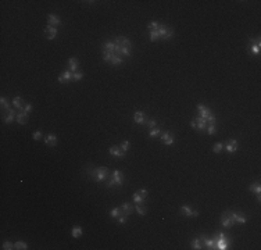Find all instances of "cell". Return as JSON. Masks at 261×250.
Masks as SVG:
<instances>
[{"mask_svg": "<svg viewBox=\"0 0 261 250\" xmlns=\"http://www.w3.org/2000/svg\"><path fill=\"white\" fill-rule=\"evenodd\" d=\"M72 236L74 238H81V236H82V228H81V226H74L72 228Z\"/></svg>", "mask_w": 261, "mask_h": 250, "instance_id": "28", "label": "cell"}, {"mask_svg": "<svg viewBox=\"0 0 261 250\" xmlns=\"http://www.w3.org/2000/svg\"><path fill=\"white\" fill-rule=\"evenodd\" d=\"M190 125H192V128L193 129H199V131H206V128H207V120H204V118H201V117H197V118H194V120H192V122H190Z\"/></svg>", "mask_w": 261, "mask_h": 250, "instance_id": "3", "label": "cell"}, {"mask_svg": "<svg viewBox=\"0 0 261 250\" xmlns=\"http://www.w3.org/2000/svg\"><path fill=\"white\" fill-rule=\"evenodd\" d=\"M119 213H121V211H119V207H114L111 210V213H110V217L111 218H118Z\"/></svg>", "mask_w": 261, "mask_h": 250, "instance_id": "38", "label": "cell"}, {"mask_svg": "<svg viewBox=\"0 0 261 250\" xmlns=\"http://www.w3.org/2000/svg\"><path fill=\"white\" fill-rule=\"evenodd\" d=\"M158 135H161L160 128H153V129H150V132H149L150 138H156V136H158Z\"/></svg>", "mask_w": 261, "mask_h": 250, "instance_id": "35", "label": "cell"}, {"mask_svg": "<svg viewBox=\"0 0 261 250\" xmlns=\"http://www.w3.org/2000/svg\"><path fill=\"white\" fill-rule=\"evenodd\" d=\"M70 81H72V73H70V71H64L58 76V82L60 84H68Z\"/></svg>", "mask_w": 261, "mask_h": 250, "instance_id": "13", "label": "cell"}, {"mask_svg": "<svg viewBox=\"0 0 261 250\" xmlns=\"http://www.w3.org/2000/svg\"><path fill=\"white\" fill-rule=\"evenodd\" d=\"M145 117H146V114L143 111H136L134 114L135 122H136V124H142V125H143V121H145Z\"/></svg>", "mask_w": 261, "mask_h": 250, "instance_id": "24", "label": "cell"}, {"mask_svg": "<svg viewBox=\"0 0 261 250\" xmlns=\"http://www.w3.org/2000/svg\"><path fill=\"white\" fill-rule=\"evenodd\" d=\"M221 222H222V225H224L225 228H231V226L235 224L233 217H232V214L229 213V211H225V213H222V215H221Z\"/></svg>", "mask_w": 261, "mask_h": 250, "instance_id": "4", "label": "cell"}, {"mask_svg": "<svg viewBox=\"0 0 261 250\" xmlns=\"http://www.w3.org/2000/svg\"><path fill=\"white\" fill-rule=\"evenodd\" d=\"M32 110H34V106H32V104H25V106H24V109H22L21 111H25V113H31V111H32Z\"/></svg>", "mask_w": 261, "mask_h": 250, "instance_id": "47", "label": "cell"}, {"mask_svg": "<svg viewBox=\"0 0 261 250\" xmlns=\"http://www.w3.org/2000/svg\"><path fill=\"white\" fill-rule=\"evenodd\" d=\"M160 39V35H158V31H150V40L152 42H156V40Z\"/></svg>", "mask_w": 261, "mask_h": 250, "instance_id": "34", "label": "cell"}, {"mask_svg": "<svg viewBox=\"0 0 261 250\" xmlns=\"http://www.w3.org/2000/svg\"><path fill=\"white\" fill-rule=\"evenodd\" d=\"M135 210V207L132 204H129V203H124V204L119 207V211L121 213L119 214H124V215H127V217H129L130 214H132V211Z\"/></svg>", "mask_w": 261, "mask_h": 250, "instance_id": "12", "label": "cell"}, {"mask_svg": "<svg viewBox=\"0 0 261 250\" xmlns=\"http://www.w3.org/2000/svg\"><path fill=\"white\" fill-rule=\"evenodd\" d=\"M47 24H49V27L57 28V25L61 24V20H60V17H58V15H56V14H49V17H47Z\"/></svg>", "mask_w": 261, "mask_h": 250, "instance_id": "10", "label": "cell"}, {"mask_svg": "<svg viewBox=\"0 0 261 250\" xmlns=\"http://www.w3.org/2000/svg\"><path fill=\"white\" fill-rule=\"evenodd\" d=\"M222 149H224V145H222L221 142H217L215 145L213 146V151H214V153H219V151H222Z\"/></svg>", "mask_w": 261, "mask_h": 250, "instance_id": "33", "label": "cell"}, {"mask_svg": "<svg viewBox=\"0 0 261 250\" xmlns=\"http://www.w3.org/2000/svg\"><path fill=\"white\" fill-rule=\"evenodd\" d=\"M138 193L142 196L143 199H146V197H147V190H146V189H139V190H138Z\"/></svg>", "mask_w": 261, "mask_h": 250, "instance_id": "48", "label": "cell"}, {"mask_svg": "<svg viewBox=\"0 0 261 250\" xmlns=\"http://www.w3.org/2000/svg\"><path fill=\"white\" fill-rule=\"evenodd\" d=\"M158 27H160V24H158L157 21H152L149 25H147V28H149L150 31H157Z\"/></svg>", "mask_w": 261, "mask_h": 250, "instance_id": "39", "label": "cell"}, {"mask_svg": "<svg viewBox=\"0 0 261 250\" xmlns=\"http://www.w3.org/2000/svg\"><path fill=\"white\" fill-rule=\"evenodd\" d=\"M82 78H83V73H81V71L72 73V81H81Z\"/></svg>", "mask_w": 261, "mask_h": 250, "instance_id": "32", "label": "cell"}, {"mask_svg": "<svg viewBox=\"0 0 261 250\" xmlns=\"http://www.w3.org/2000/svg\"><path fill=\"white\" fill-rule=\"evenodd\" d=\"M114 49H116V43H114V40H108V42L103 43V50L108 51V53H114Z\"/></svg>", "mask_w": 261, "mask_h": 250, "instance_id": "23", "label": "cell"}, {"mask_svg": "<svg viewBox=\"0 0 261 250\" xmlns=\"http://www.w3.org/2000/svg\"><path fill=\"white\" fill-rule=\"evenodd\" d=\"M13 106H14V109H18L20 111H21L22 109H24V99L22 97H20V96H17V97H14V100H13Z\"/></svg>", "mask_w": 261, "mask_h": 250, "instance_id": "22", "label": "cell"}, {"mask_svg": "<svg viewBox=\"0 0 261 250\" xmlns=\"http://www.w3.org/2000/svg\"><path fill=\"white\" fill-rule=\"evenodd\" d=\"M45 35H46V39L49 40H53L56 36H57V28L54 27H46L45 28Z\"/></svg>", "mask_w": 261, "mask_h": 250, "instance_id": "9", "label": "cell"}, {"mask_svg": "<svg viewBox=\"0 0 261 250\" xmlns=\"http://www.w3.org/2000/svg\"><path fill=\"white\" fill-rule=\"evenodd\" d=\"M17 121H18L20 125H25L28 122V113H25V111L17 113Z\"/></svg>", "mask_w": 261, "mask_h": 250, "instance_id": "20", "label": "cell"}, {"mask_svg": "<svg viewBox=\"0 0 261 250\" xmlns=\"http://www.w3.org/2000/svg\"><path fill=\"white\" fill-rule=\"evenodd\" d=\"M237 142L235 140V139H231V140H228L226 142V145L224 146V149L228 151V153H235V151L237 150Z\"/></svg>", "mask_w": 261, "mask_h": 250, "instance_id": "11", "label": "cell"}, {"mask_svg": "<svg viewBox=\"0 0 261 250\" xmlns=\"http://www.w3.org/2000/svg\"><path fill=\"white\" fill-rule=\"evenodd\" d=\"M135 210H136L138 213L140 214V215H146V211H147L143 203H136V206H135Z\"/></svg>", "mask_w": 261, "mask_h": 250, "instance_id": "25", "label": "cell"}, {"mask_svg": "<svg viewBox=\"0 0 261 250\" xmlns=\"http://www.w3.org/2000/svg\"><path fill=\"white\" fill-rule=\"evenodd\" d=\"M0 104H2V109L3 110H10V103L6 97H2L0 99Z\"/></svg>", "mask_w": 261, "mask_h": 250, "instance_id": "31", "label": "cell"}, {"mask_svg": "<svg viewBox=\"0 0 261 250\" xmlns=\"http://www.w3.org/2000/svg\"><path fill=\"white\" fill-rule=\"evenodd\" d=\"M68 71L70 73H75V71H78V58L75 57H71L70 60H68Z\"/></svg>", "mask_w": 261, "mask_h": 250, "instance_id": "18", "label": "cell"}, {"mask_svg": "<svg viewBox=\"0 0 261 250\" xmlns=\"http://www.w3.org/2000/svg\"><path fill=\"white\" fill-rule=\"evenodd\" d=\"M134 202L135 203H143V202H145V199H143V197L138 192H135L134 193Z\"/></svg>", "mask_w": 261, "mask_h": 250, "instance_id": "40", "label": "cell"}, {"mask_svg": "<svg viewBox=\"0 0 261 250\" xmlns=\"http://www.w3.org/2000/svg\"><path fill=\"white\" fill-rule=\"evenodd\" d=\"M14 118H17V113H15L13 109L7 110V115L4 117V122H6V124H11L13 121H14Z\"/></svg>", "mask_w": 261, "mask_h": 250, "instance_id": "21", "label": "cell"}, {"mask_svg": "<svg viewBox=\"0 0 261 250\" xmlns=\"http://www.w3.org/2000/svg\"><path fill=\"white\" fill-rule=\"evenodd\" d=\"M90 177L93 178V181L96 182H101L108 177V168L106 167H100V168H93L92 171H89Z\"/></svg>", "mask_w": 261, "mask_h": 250, "instance_id": "2", "label": "cell"}, {"mask_svg": "<svg viewBox=\"0 0 261 250\" xmlns=\"http://www.w3.org/2000/svg\"><path fill=\"white\" fill-rule=\"evenodd\" d=\"M192 249H194V250H200V249H203L200 239L196 238V239H193V241H192Z\"/></svg>", "mask_w": 261, "mask_h": 250, "instance_id": "29", "label": "cell"}, {"mask_svg": "<svg viewBox=\"0 0 261 250\" xmlns=\"http://www.w3.org/2000/svg\"><path fill=\"white\" fill-rule=\"evenodd\" d=\"M197 110H199V113H200V115H199V117L204 118V120H208L210 115L213 114V113H211V110H210L208 107H206L204 104H199L197 106Z\"/></svg>", "mask_w": 261, "mask_h": 250, "instance_id": "8", "label": "cell"}, {"mask_svg": "<svg viewBox=\"0 0 261 250\" xmlns=\"http://www.w3.org/2000/svg\"><path fill=\"white\" fill-rule=\"evenodd\" d=\"M2 249H4V250H11V249H14V244L11 243V242H4L3 243V247Z\"/></svg>", "mask_w": 261, "mask_h": 250, "instance_id": "43", "label": "cell"}, {"mask_svg": "<svg viewBox=\"0 0 261 250\" xmlns=\"http://www.w3.org/2000/svg\"><path fill=\"white\" fill-rule=\"evenodd\" d=\"M42 131H36V132H34V135H32V138L35 139V140H40L42 139Z\"/></svg>", "mask_w": 261, "mask_h": 250, "instance_id": "45", "label": "cell"}, {"mask_svg": "<svg viewBox=\"0 0 261 250\" xmlns=\"http://www.w3.org/2000/svg\"><path fill=\"white\" fill-rule=\"evenodd\" d=\"M108 151H110V154H111V156L119 157V159H122V157H125V151L122 150L121 147H118V146H111Z\"/></svg>", "mask_w": 261, "mask_h": 250, "instance_id": "14", "label": "cell"}, {"mask_svg": "<svg viewBox=\"0 0 261 250\" xmlns=\"http://www.w3.org/2000/svg\"><path fill=\"white\" fill-rule=\"evenodd\" d=\"M181 213H182V215H185V217H199V211L197 210H192L189 206H182L181 207Z\"/></svg>", "mask_w": 261, "mask_h": 250, "instance_id": "7", "label": "cell"}, {"mask_svg": "<svg viewBox=\"0 0 261 250\" xmlns=\"http://www.w3.org/2000/svg\"><path fill=\"white\" fill-rule=\"evenodd\" d=\"M111 57H112V53H108V51L103 50V58H104V61H110V60H111Z\"/></svg>", "mask_w": 261, "mask_h": 250, "instance_id": "44", "label": "cell"}, {"mask_svg": "<svg viewBox=\"0 0 261 250\" xmlns=\"http://www.w3.org/2000/svg\"><path fill=\"white\" fill-rule=\"evenodd\" d=\"M14 249H17V250H27L28 249V244L25 243V242H17V243L14 244Z\"/></svg>", "mask_w": 261, "mask_h": 250, "instance_id": "30", "label": "cell"}, {"mask_svg": "<svg viewBox=\"0 0 261 250\" xmlns=\"http://www.w3.org/2000/svg\"><path fill=\"white\" fill-rule=\"evenodd\" d=\"M124 184V174H122L119 170H116V171H112L111 174V178L108 179L107 182V186L108 188H116V186H122Z\"/></svg>", "mask_w": 261, "mask_h": 250, "instance_id": "1", "label": "cell"}, {"mask_svg": "<svg viewBox=\"0 0 261 250\" xmlns=\"http://www.w3.org/2000/svg\"><path fill=\"white\" fill-rule=\"evenodd\" d=\"M232 217H233V221L235 222H239V224H244L247 221V217L244 214H240V213H235V211H231Z\"/></svg>", "mask_w": 261, "mask_h": 250, "instance_id": "17", "label": "cell"}, {"mask_svg": "<svg viewBox=\"0 0 261 250\" xmlns=\"http://www.w3.org/2000/svg\"><path fill=\"white\" fill-rule=\"evenodd\" d=\"M160 139H161V142H163L164 145H167V146H171L174 142H175V138H174V135L170 132V131H167V132H164V133H161Z\"/></svg>", "mask_w": 261, "mask_h": 250, "instance_id": "6", "label": "cell"}, {"mask_svg": "<svg viewBox=\"0 0 261 250\" xmlns=\"http://www.w3.org/2000/svg\"><path fill=\"white\" fill-rule=\"evenodd\" d=\"M172 36H174V29L171 27H168V31H167V33H165V36L163 38V40H170Z\"/></svg>", "mask_w": 261, "mask_h": 250, "instance_id": "36", "label": "cell"}, {"mask_svg": "<svg viewBox=\"0 0 261 250\" xmlns=\"http://www.w3.org/2000/svg\"><path fill=\"white\" fill-rule=\"evenodd\" d=\"M114 43H116V45H118L119 47L132 49V43H130V40L128 39V38H125V36H117L116 39H114Z\"/></svg>", "mask_w": 261, "mask_h": 250, "instance_id": "5", "label": "cell"}, {"mask_svg": "<svg viewBox=\"0 0 261 250\" xmlns=\"http://www.w3.org/2000/svg\"><path fill=\"white\" fill-rule=\"evenodd\" d=\"M122 58H121V56H117V54H112V57H111V60H110V63L112 64V65H118V64H122Z\"/></svg>", "mask_w": 261, "mask_h": 250, "instance_id": "27", "label": "cell"}, {"mask_svg": "<svg viewBox=\"0 0 261 250\" xmlns=\"http://www.w3.org/2000/svg\"><path fill=\"white\" fill-rule=\"evenodd\" d=\"M129 146H130L129 140H124V142H122V143H121V146H119V147H121L122 150H124L125 153H127V151H128V149H129Z\"/></svg>", "mask_w": 261, "mask_h": 250, "instance_id": "41", "label": "cell"}, {"mask_svg": "<svg viewBox=\"0 0 261 250\" xmlns=\"http://www.w3.org/2000/svg\"><path fill=\"white\" fill-rule=\"evenodd\" d=\"M117 220H118L119 224H125V222H127V220H128V217H127V215H124V214H119Z\"/></svg>", "mask_w": 261, "mask_h": 250, "instance_id": "46", "label": "cell"}, {"mask_svg": "<svg viewBox=\"0 0 261 250\" xmlns=\"http://www.w3.org/2000/svg\"><path fill=\"white\" fill-rule=\"evenodd\" d=\"M250 190H252V192H254L255 195H260V193H261V185H260V182H255V184L250 185Z\"/></svg>", "mask_w": 261, "mask_h": 250, "instance_id": "26", "label": "cell"}, {"mask_svg": "<svg viewBox=\"0 0 261 250\" xmlns=\"http://www.w3.org/2000/svg\"><path fill=\"white\" fill-rule=\"evenodd\" d=\"M260 47H261V42H260V38H257L255 42H253L250 45V51H252L253 54H258L260 53Z\"/></svg>", "mask_w": 261, "mask_h": 250, "instance_id": "19", "label": "cell"}, {"mask_svg": "<svg viewBox=\"0 0 261 250\" xmlns=\"http://www.w3.org/2000/svg\"><path fill=\"white\" fill-rule=\"evenodd\" d=\"M156 125H157V121L156 120H149L147 122H146V127L150 128V129H153V128H156Z\"/></svg>", "mask_w": 261, "mask_h": 250, "instance_id": "42", "label": "cell"}, {"mask_svg": "<svg viewBox=\"0 0 261 250\" xmlns=\"http://www.w3.org/2000/svg\"><path fill=\"white\" fill-rule=\"evenodd\" d=\"M45 143L46 146H50V147H54L56 145H57V136L53 135V133H50V135L45 136Z\"/></svg>", "mask_w": 261, "mask_h": 250, "instance_id": "16", "label": "cell"}, {"mask_svg": "<svg viewBox=\"0 0 261 250\" xmlns=\"http://www.w3.org/2000/svg\"><path fill=\"white\" fill-rule=\"evenodd\" d=\"M200 242H201V246L203 247H207V249H214V241L213 239H207L206 235H200Z\"/></svg>", "mask_w": 261, "mask_h": 250, "instance_id": "15", "label": "cell"}, {"mask_svg": "<svg viewBox=\"0 0 261 250\" xmlns=\"http://www.w3.org/2000/svg\"><path fill=\"white\" fill-rule=\"evenodd\" d=\"M206 131H207V133H208V135H214V133L217 132V127H215V124H214V125H207Z\"/></svg>", "mask_w": 261, "mask_h": 250, "instance_id": "37", "label": "cell"}]
</instances>
